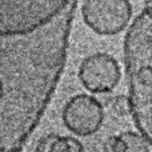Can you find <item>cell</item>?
Masks as SVG:
<instances>
[{
    "instance_id": "cell-6",
    "label": "cell",
    "mask_w": 152,
    "mask_h": 152,
    "mask_svg": "<svg viewBox=\"0 0 152 152\" xmlns=\"http://www.w3.org/2000/svg\"><path fill=\"white\" fill-rule=\"evenodd\" d=\"M69 136L48 133L43 136L37 144L36 152H69Z\"/></svg>"
},
{
    "instance_id": "cell-7",
    "label": "cell",
    "mask_w": 152,
    "mask_h": 152,
    "mask_svg": "<svg viewBox=\"0 0 152 152\" xmlns=\"http://www.w3.org/2000/svg\"><path fill=\"white\" fill-rule=\"evenodd\" d=\"M125 143L124 152H150V144L140 133L134 131H126L119 134Z\"/></svg>"
},
{
    "instance_id": "cell-4",
    "label": "cell",
    "mask_w": 152,
    "mask_h": 152,
    "mask_svg": "<svg viewBox=\"0 0 152 152\" xmlns=\"http://www.w3.org/2000/svg\"><path fill=\"white\" fill-rule=\"evenodd\" d=\"M61 118L64 126L74 135L89 137L98 133L103 125V106L92 95L77 94L64 105Z\"/></svg>"
},
{
    "instance_id": "cell-5",
    "label": "cell",
    "mask_w": 152,
    "mask_h": 152,
    "mask_svg": "<svg viewBox=\"0 0 152 152\" xmlns=\"http://www.w3.org/2000/svg\"><path fill=\"white\" fill-rule=\"evenodd\" d=\"M82 86L92 94H107L113 91L121 80V68L111 55L98 52L80 63L77 72Z\"/></svg>"
},
{
    "instance_id": "cell-1",
    "label": "cell",
    "mask_w": 152,
    "mask_h": 152,
    "mask_svg": "<svg viewBox=\"0 0 152 152\" xmlns=\"http://www.w3.org/2000/svg\"><path fill=\"white\" fill-rule=\"evenodd\" d=\"M151 3H147L131 24L124 41V62L133 122L151 144L152 31Z\"/></svg>"
},
{
    "instance_id": "cell-9",
    "label": "cell",
    "mask_w": 152,
    "mask_h": 152,
    "mask_svg": "<svg viewBox=\"0 0 152 152\" xmlns=\"http://www.w3.org/2000/svg\"><path fill=\"white\" fill-rule=\"evenodd\" d=\"M104 152H124L125 143L118 135L110 136L103 144Z\"/></svg>"
},
{
    "instance_id": "cell-12",
    "label": "cell",
    "mask_w": 152,
    "mask_h": 152,
    "mask_svg": "<svg viewBox=\"0 0 152 152\" xmlns=\"http://www.w3.org/2000/svg\"><path fill=\"white\" fill-rule=\"evenodd\" d=\"M20 152H25V151H20Z\"/></svg>"
},
{
    "instance_id": "cell-8",
    "label": "cell",
    "mask_w": 152,
    "mask_h": 152,
    "mask_svg": "<svg viewBox=\"0 0 152 152\" xmlns=\"http://www.w3.org/2000/svg\"><path fill=\"white\" fill-rule=\"evenodd\" d=\"M110 106L112 110L119 116H127L131 114L129 99L127 96L120 94L115 96L110 102Z\"/></svg>"
},
{
    "instance_id": "cell-10",
    "label": "cell",
    "mask_w": 152,
    "mask_h": 152,
    "mask_svg": "<svg viewBox=\"0 0 152 152\" xmlns=\"http://www.w3.org/2000/svg\"><path fill=\"white\" fill-rule=\"evenodd\" d=\"M6 94H7V92H6V88H5V86H4V82L2 80V78L0 77V108H2V106H1V104H2V102H13V103H21V104H27V105H32V106H37V107H42V108H47L48 107H46V106H43V105H37V104H32V103H26V102H18V101H9V100H7V101H4V99H5V97H6ZM19 113V112H18ZM33 117V116H32ZM36 118V117H35ZM40 120V119H39Z\"/></svg>"
},
{
    "instance_id": "cell-2",
    "label": "cell",
    "mask_w": 152,
    "mask_h": 152,
    "mask_svg": "<svg viewBox=\"0 0 152 152\" xmlns=\"http://www.w3.org/2000/svg\"><path fill=\"white\" fill-rule=\"evenodd\" d=\"M76 0H0V38L32 34L64 13Z\"/></svg>"
},
{
    "instance_id": "cell-11",
    "label": "cell",
    "mask_w": 152,
    "mask_h": 152,
    "mask_svg": "<svg viewBox=\"0 0 152 152\" xmlns=\"http://www.w3.org/2000/svg\"><path fill=\"white\" fill-rule=\"evenodd\" d=\"M69 146H70L69 152H86L84 145L78 139L69 136Z\"/></svg>"
},
{
    "instance_id": "cell-3",
    "label": "cell",
    "mask_w": 152,
    "mask_h": 152,
    "mask_svg": "<svg viewBox=\"0 0 152 152\" xmlns=\"http://www.w3.org/2000/svg\"><path fill=\"white\" fill-rule=\"evenodd\" d=\"M82 15L95 33L112 36L120 33L132 17L129 0H84Z\"/></svg>"
}]
</instances>
